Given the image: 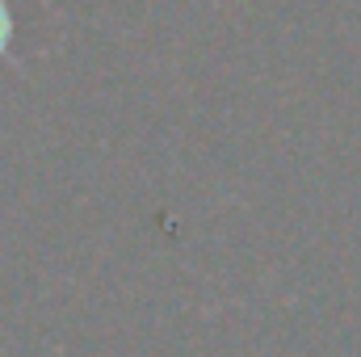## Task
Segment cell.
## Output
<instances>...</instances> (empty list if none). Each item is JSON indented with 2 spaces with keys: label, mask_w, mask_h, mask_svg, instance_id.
<instances>
[{
  "label": "cell",
  "mask_w": 361,
  "mask_h": 357,
  "mask_svg": "<svg viewBox=\"0 0 361 357\" xmlns=\"http://www.w3.org/2000/svg\"><path fill=\"white\" fill-rule=\"evenodd\" d=\"M4 38H8V13H4V4H0V47H4Z\"/></svg>",
  "instance_id": "6da1fadb"
}]
</instances>
